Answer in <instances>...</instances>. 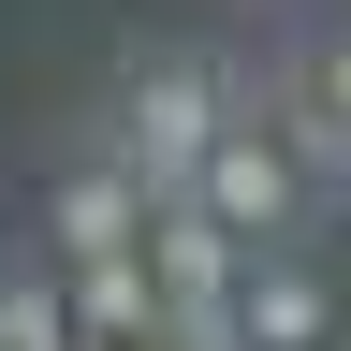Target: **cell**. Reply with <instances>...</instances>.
<instances>
[{
  "instance_id": "obj_1",
  "label": "cell",
  "mask_w": 351,
  "mask_h": 351,
  "mask_svg": "<svg viewBox=\"0 0 351 351\" xmlns=\"http://www.w3.org/2000/svg\"><path fill=\"white\" fill-rule=\"evenodd\" d=\"M205 147H219V88L191 59H147L132 73V176H147V191H191Z\"/></svg>"
},
{
  "instance_id": "obj_2",
  "label": "cell",
  "mask_w": 351,
  "mask_h": 351,
  "mask_svg": "<svg viewBox=\"0 0 351 351\" xmlns=\"http://www.w3.org/2000/svg\"><path fill=\"white\" fill-rule=\"evenodd\" d=\"M293 176H307V161H293V132H219V147H205V205L263 249V234L293 219Z\"/></svg>"
},
{
  "instance_id": "obj_4",
  "label": "cell",
  "mask_w": 351,
  "mask_h": 351,
  "mask_svg": "<svg viewBox=\"0 0 351 351\" xmlns=\"http://www.w3.org/2000/svg\"><path fill=\"white\" fill-rule=\"evenodd\" d=\"M59 278H73L88 351H103V337H176V293H161V263H147V249H117V263H59Z\"/></svg>"
},
{
  "instance_id": "obj_7",
  "label": "cell",
  "mask_w": 351,
  "mask_h": 351,
  "mask_svg": "<svg viewBox=\"0 0 351 351\" xmlns=\"http://www.w3.org/2000/svg\"><path fill=\"white\" fill-rule=\"evenodd\" d=\"M0 351H88L73 278H0Z\"/></svg>"
},
{
  "instance_id": "obj_5",
  "label": "cell",
  "mask_w": 351,
  "mask_h": 351,
  "mask_svg": "<svg viewBox=\"0 0 351 351\" xmlns=\"http://www.w3.org/2000/svg\"><path fill=\"white\" fill-rule=\"evenodd\" d=\"M234 322H249V351H322V278H307V263H249L234 278Z\"/></svg>"
},
{
  "instance_id": "obj_3",
  "label": "cell",
  "mask_w": 351,
  "mask_h": 351,
  "mask_svg": "<svg viewBox=\"0 0 351 351\" xmlns=\"http://www.w3.org/2000/svg\"><path fill=\"white\" fill-rule=\"evenodd\" d=\"M147 176L132 161H88V176H59V263H117V249H147Z\"/></svg>"
},
{
  "instance_id": "obj_6",
  "label": "cell",
  "mask_w": 351,
  "mask_h": 351,
  "mask_svg": "<svg viewBox=\"0 0 351 351\" xmlns=\"http://www.w3.org/2000/svg\"><path fill=\"white\" fill-rule=\"evenodd\" d=\"M293 161L307 176H351V44H322V59L293 73Z\"/></svg>"
}]
</instances>
